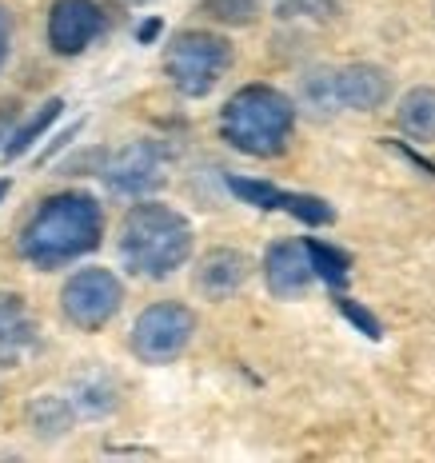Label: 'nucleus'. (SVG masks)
Instances as JSON below:
<instances>
[{
  "instance_id": "obj_24",
  "label": "nucleus",
  "mask_w": 435,
  "mask_h": 463,
  "mask_svg": "<svg viewBox=\"0 0 435 463\" xmlns=\"http://www.w3.org/2000/svg\"><path fill=\"white\" fill-rule=\"evenodd\" d=\"M8 192H13V180H8V176H5V180H0V200H5V196H8Z\"/></svg>"
},
{
  "instance_id": "obj_7",
  "label": "nucleus",
  "mask_w": 435,
  "mask_h": 463,
  "mask_svg": "<svg viewBox=\"0 0 435 463\" xmlns=\"http://www.w3.org/2000/svg\"><path fill=\"white\" fill-rule=\"evenodd\" d=\"M104 28L100 5L96 0H56L48 13V44L61 56L84 52Z\"/></svg>"
},
{
  "instance_id": "obj_13",
  "label": "nucleus",
  "mask_w": 435,
  "mask_h": 463,
  "mask_svg": "<svg viewBox=\"0 0 435 463\" xmlns=\"http://www.w3.org/2000/svg\"><path fill=\"white\" fill-rule=\"evenodd\" d=\"M395 124L411 140L431 144L435 140V89H411L395 109Z\"/></svg>"
},
{
  "instance_id": "obj_11",
  "label": "nucleus",
  "mask_w": 435,
  "mask_h": 463,
  "mask_svg": "<svg viewBox=\"0 0 435 463\" xmlns=\"http://www.w3.org/2000/svg\"><path fill=\"white\" fill-rule=\"evenodd\" d=\"M36 344V324L16 292H0V360L16 364Z\"/></svg>"
},
{
  "instance_id": "obj_2",
  "label": "nucleus",
  "mask_w": 435,
  "mask_h": 463,
  "mask_svg": "<svg viewBox=\"0 0 435 463\" xmlns=\"http://www.w3.org/2000/svg\"><path fill=\"white\" fill-rule=\"evenodd\" d=\"M192 256V224L168 204H137L120 224V260L132 276L164 279Z\"/></svg>"
},
{
  "instance_id": "obj_14",
  "label": "nucleus",
  "mask_w": 435,
  "mask_h": 463,
  "mask_svg": "<svg viewBox=\"0 0 435 463\" xmlns=\"http://www.w3.org/2000/svg\"><path fill=\"white\" fill-rule=\"evenodd\" d=\"M72 411H76L72 400H64V395H36V400L28 403V423H33V431H41L44 439H56L72 428Z\"/></svg>"
},
{
  "instance_id": "obj_18",
  "label": "nucleus",
  "mask_w": 435,
  "mask_h": 463,
  "mask_svg": "<svg viewBox=\"0 0 435 463\" xmlns=\"http://www.w3.org/2000/svg\"><path fill=\"white\" fill-rule=\"evenodd\" d=\"M228 188L236 192L240 200H248L252 208H264V212H272V208H284V204H288V192H284V188H276V184H264V180L228 176Z\"/></svg>"
},
{
  "instance_id": "obj_25",
  "label": "nucleus",
  "mask_w": 435,
  "mask_h": 463,
  "mask_svg": "<svg viewBox=\"0 0 435 463\" xmlns=\"http://www.w3.org/2000/svg\"><path fill=\"white\" fill-rule=\"evenodd\" d=\"M5 120H13V109H0V124Z\"/></svg>"
},
{
  "instance_id": "obj_10",
  "label": "nucleus",
  "mask_w": 435,
  "mask_h": 463,
  "mask_svg": "<svg viewBox=\"0 0 435 463\" xmlns=\"http://www.w3.org/2000/svg\"><path fill=\"white\" fill-rule=\"evenodd\" d=\"M388 92H392L388 72L375 69V64H347V69H336V100H340V109L375 112V109H383Z\"/></svg>"
},
{
  "instance_id": "obj_1",
  "label": "nucleus",
  "mask_w": 435,
  "mask_h": 463,
  "mask_svg": "<svg viewBox=\"0 0 435 463\" xmlns=\"http://www.w3.org/2000/svg\"><path fill=\"white\" fill-rule=\"evenodd\" d=\"M100 236H104V216L89 192H56L24 224L21 256L28 264L52 272V268H64L72 260L89 256L100 244Z\"/></svg>"
},
{
  "instance_id": "obj_23",
  "label": "nucleus",
  "mask_w": 435,
  "mask_h": 463,
  "mask_svg": "<svg viewBox=\"0 0 435 463\" xmlns=\"http://www.w3.org/2000/svg\"><path fill=\"white\" fill-rule=\"evenodd\" d=\"M8 44H13V24H8V13L0 8V69L8 61Z\"/></svg>"
},
{
  "instance_id": "obj_21",
  "label": "nucleus",
  "mask_w": 435,
  "mask_h": 463,
  "mask_svg": "<svg viewBox=\"0 0 435 463\" xmlns=\"http://www.w3.org/2000/svg\"><path fill=\"white\" fill-rule=\"evenodd\" d=\"M256 8L260 0H204V13L224 24H248L256 16Z\"/></svg>"
},
{
  "instance_id": "obj_3",
  "label": "nucleus",
  "mask_w": 435,
  "mask_h": 463,
  "mask_svg": "<svg viewBox=\"0 0 435 463\" xmlns=\"http://www.w3.org/2000/svg\"><path fill=\"white\" fill-rule=\"evenodd\" d=\"M296 128V104L279 89L248 84L220 112V132L236 152L248 156H279Z\"/></svg>"
},
{
  "instance_id": "obj_26",
  "label": "nucleus",
  "mask_w": 435,
  "mask_h": 463,
  "mask_svg": "<svg viewBox=\"0 0 435 463\" xmlns=\"http://www.w3.org/2000/svg\"><path fill=\"white\" fill-rule=\"evenodd\" d=\"M5 368H8V364H5V360H0V383H5Z\"/></svg>"
},
{
  "instance_id": "obj_12",
  "label": "nucleus",
  "mask_w": 435,
  "mask_h": 463,
  "mask_svg": "<svg viewBox=\"0 0 435 463\" xmlns=\"http://www.w3.org/2000/svg\"><path fill=\"white\" fill-rule=\"evenodd\" d=\"M244 279H248V260L240 252H232V248H216V252H208L204 260H200V268H196L200 292L216 296V300L232 296Z\"/></svg>"
},
{
  "instance_id": "obj_6",
  "label": "nucleus",
  "mask_w": 435,
  "mask_h": 463,
  "mask_svg": "<svg viewBox=\"0 0 435 463\" xmlns=\"http://www.w3.org/2000/svg\"><path fill=\"white\" fill-rule=\"evenodd\" d=\"M120 304H124V288L109 268L72 272L69 284L61 288V312L69 316V324L84 327V332H100L120 312Z\"/></svg>"
},
{
  "instance_id": "obj_22",
  "label": "nucleus",
  "mask_w": 435,
  "mask_h": 463,
  "mask_svg": "<svg viewBox=\"0 0 435 463\" xmlns=\"http://www.w3.org/2000/svg\"><path fill=\"white\" fill-rule=\"evenodd\" d=\"M340 312H344V316H347V320H352L355 327H360L364 335H372V340H380V324H375V316H372V312H364V307L355 304V300H340Z\"/></svg>"
},
{
  "instance_id": "obj_5",
  "label": "nucleus",
  "mask_w": 435,
  "mask_h": 463,
  "mask_svg": "<svg viewBox=\"0 0 435 463\" xmlns=\"http://www.w3.org/2000/svg\"><path fill=\"white\" fill-rule=\"evenodd\" d=\"M192 335H196L192 307H184L176 300L152 304V307H144L137 327H132V355L144 364H172L176 355H184Z\"/></svg>"
},
{
  "instance_id": "obj_17",
  "label": "nucleus",
  "mask_w": 435,
  "mask_h": 463,
  "mask_svg": "<svg viewBox=\"0 0 435 463\" xmlns=\"http://www.w3.org/2000/svg\"><path fill=\"white\" fill-rule=\"evenodd\" d=\"M307 252H312V268H316V276L327 279L332 288H344L347 284V256L340 252V248H332V244H320V240H307Z\"/></svg>"
},
{
  "instance_id": "obj_16",
  "label": "nucleus",
  "mask_w": 435,
  "mask_h": 463,
  "mask_svg": "<svg viewBox=\"0 0 435 463\" xmlns=\"http://www.w3.org/2000/svg\"><path fill=\"white\" fill-rule=\"evenodd\" d=\"M72 408L84 411V416H109L116 408V383L109 375H89V380L76 383V395H72Z\"/></svg>"
},
{
  "instance_id": "obj_20",
  "label": "nucleus",
  "mask_w": 435,
  "mask_h": 463,
  "mask_svg": "<svg viewBox=\"0 0 435 463\" xmlns=\"http://www.w3.org/2000/svg\"><path fill=\"white\" fill-rule=\"evenodd\" d=\"M340 0H276V13L284 21H327Z\"/></svg>"
},
{
  "instance_id": "obj_9",
  "label": "nucleus",
  "mask_w": 435,
  "mask_h": 463,
  "mask_svg": "<svg viewBox=\"0 0 435 463\" xmlns=\"http://www.w3.org/2000/svg\"><path fill=\"white\" fill-rule=\"evenodd\" d=\"M264 279L268 292L279 296V300H292V296H304L307 284L316 279L312 268V252L299 240H279V244L268 248L264 256Z\"/></svg>"
},
{
  "instance_id": "obj_4",
  "label": "nucleus",
  "mask_w": 435,
  "mask_h": 463,
  "mask_svg": "<svg viewBox=\"0 0 435 463\" xmlns=\"http://www.w3.org/2000/svg\"><path fill=\"white\" fill-rule=\"evenodd\" d=\"M232 64V44L216 33H204V28H188V33H176L172 44L164 48V72L176 84V92L184 96H208L220 84V76L228 72Z\"/></svg>"
},
{
  "instance_id": "obj_15",
  "label": "nucleus",
  "mask_w": 435,
  "mask_h": 463,
  "mask_svg": "<svg viewBox=\"0 0 435 463\" xmlns=\"http://www.w3.org/2000/svg\"><path fill=\"white\" fill-rule=\"evenodd\" d=\"M61 112H64V100H56V96H52V100H48V104H41V109H36V116H28V120L21 124V128L13 132V140H8V148H5V156H8V160L24 156V152L33 148V144L41 140V137H44V128H48V124H52Z\"/></svg>"
},
{
  "instance_id": "obj_19",
  "label": "nucleus",
  "mask_w": 435,
  "mask_h": 463,
  "mask_svg": "<svg viewBox=\"0 0 435 463\" xmlns=\"http://www.w3.org/2000/svg\"><path fill=\"white\" fill-rule=\"evenodd\" d=\"M304 104L312 112H336V109H340V100H336V69L307 72V80H304Z\"/></svg>"
},
{
  "instance_id": "obj_8",
  "label": "nucleus",
  "mask_w": 435,
  "mask_h": 463,
  "mask_svg": "<svg viewBox=\"0 0 435 463\" xmlns=\"http://www.w3.org/2000/svg\"><path fill=\"white\" fill-rule=\"evenodd\" d=\"M104 180H109V188L120 192V196H140V192H152L164 180V152L152 140L128 144V148H120L109 160Z\"/></svg>"
}]
</instances>
